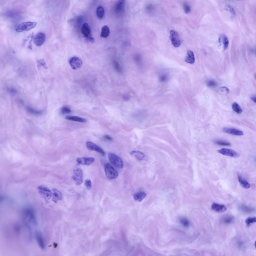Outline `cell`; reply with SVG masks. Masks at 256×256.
<instances>
[{"label": "cell", "instance_id": "6da1fadb", "mask_svg": "<svg viewBox=\"0 0 256 256\" xmlns=\"http://www.w3.org/2000/svg\"><path fill=\"white\" fill-rule=\"evenodd\" d=\"M108 157L110 162L115 167L119 168H123L124 166L123 162L120 157L112 153H108Z\"/></svg>", "mask_w": 256, "mask_h": 256}, {"label": "cell", "instance_id": "7a4b0ae2", "mask_svg": "<svg viewBox=\"0 0 256 256\" xmlns=\"http://www.w3.org/2000/svg\"><path fill=\"white\" fill-rule=\"evenodd\" d=\"M104 169L106 175L109 179H115L118 177V172L109 164L106 163L104 164Z\"/></svg>", "mask_w": 256, "mask_h": 256}, {"label": "cell", "instance_id": "3957f363", "mask_svg": "<svg viewBox=\"0 0 256 256\" xmlns=\"http://www.w3.org/2000/svg\"><path fill=\"white\" fill-rule=\"evenodd\" d=\"M36 23L34 22H22L19 24L16 28L17 32H20L29 30L34 28Z\"/></svg>", "mask_w": 256, "mask_h": 256}, {"label": "cell", "instance_id": "277c9868", "mask_svg": "<svg viewBox=\"0 0 256 256\" xmlns=\"http://www.w3.org/2000/svg\"><path fill=\"white\" fill-rule=\"evenodd\" d=\"M72 178L74 181L77 185L82 184L83 181V172L80 168H77L74 170Z\"/></svg>", "mask_w": 256, "mask_h": 256}, {"label": "cell", "instance_id": "5b68a950", "mask_svg": "<svg viewBox=\"0 0 256 256\" xmlns=\"http://www.w3.org/2000/svg\"><path fill=\"white\" fill-rule=\"evenodd\" d=\"M170 38L173 46L175 47H179L181 44L179 35L176 30H172L170 32Z\"/></svg>", "mask_w": 256, "mask_h": 256}, {"label": "cell", "instance_id": "8992f818", "mask_svg": "<svg viewBox=\"0 0 256 256\" xmlns=\"http://www.w3.org/2000/svg\"><path fill=\"white\" fill-rule=\"evenodd\" d=\"M218 152L224 155L233 157H238L239 154L237 152L231 149L223 148L217 150Z\"/></svg>", "mask_w": 256, "mask_h": 256}, {"label": "cell", "instance_id": "52a82bcc", "mask_svg": "<svg viewBox=\"0 0 256 256\" xmlns=\"http://www.w3.org/2000/svg\"><path fill=\"white\" fill-rule=\"evenodd\" d=\"M46 39L45 34L42 32H39L34 36V44L37 46L42 45Z\"/></svg>", "mask_w": 256, "mask_h": 256}, {"label": "cell", "instance_id": "ba28073f", "mask_svg": "<svg viewBox=\"0 0 256 256\" xmlns=\"http://www.w3.org/2000/svg\"><path fill=\"white\" fill-rule=\"evenodd\" d=\"M40 194L42 196L48 199H50L52 196L53 193L48 187L43 185H40L38 187Z\"/></svg>", "mask_w": 256, "mask_h": 256}, {"label": "cell", "instance_id": "9c48e42d", "mask_svg": "<svg viewBox=\"0 0 256 256\" xmlns=\"http://www.w3.org/2000/svg\"><path fill=\"white\" fill-rule=\"evenodd\" d=\"M86 146L89 150L96 151L99 153L103 156H104L106 154L105 152L102 148L92 142H87L86 143Z\"/></svg>", "mask_w": 256, "mask_h": 256}, {"label": "cell", "instance_id": "30bf717a", "mask_svg": "<svg viewBox=\"0 0 256 256\" xmlns=\"http://www.w3.org/2000/svg\"><path fill=\"white\" fill-rule=\"evenodd\" d=\"M24 213L29 222L34 225L36 224V220L32 210L30 208H26L24 211Z\"/></svg>", "mask_w": 256, "mask_h": 256}, {"label": "cell", "instance_id": "8fae6325", "mask_svg": "<svg viewBox=\"0 0 256 256\" xmlns=\"http://www.w3.org/2000/svg\"><path fill=\"white\" fill-rule=\"evenodd\" d=\"M69 62L71 68L74 70H76L80 68L82 64V60L76 56H74L71 58L70 59Z\"/></svg>", "mask_w": 256, "mask_h": 256}, {"label": "cell", "instance_id": "7c38bea8", "mask_svg": "<svg viewBox=\"0 0 256 256\" xmlns=\"http://www.w3.org/2000/svg\"><path fill=\"white\" fill-rule=\"evenodd\" d=\"M94 158L91 157L79 158L76 160V162L78 164L86 165L90 164L94 162Z\"/></svg>", "mask_w": 256, "mask_h": 256}, {"label": "cell", "instance_id": "4fadbf2b", "mask_svg": "<svg viewBox=\"0 0 256 256\" xmlns=\"http://www.w3.org/2000/svg\"><path fill=\"white\" fill-rule=\"evenodd\" d=\"M222 130L224 132L232 135L241 136L244 135L242 131L234 128L225 127L223 128Z\"/></svg>", "mask_w": 256, "mask_h": 256}, {"label": "cell", "instance_id": "5bb4252c", "mask_svg": "<svg viewBox=\"0 0 256 256\" xmlns=\"http://www.w3.org/2000/svg\"><path fill=\"white\" fill-rule=\"evenodd\" d=\"M82 33L84 36L88 40L91 36L90 28L88 24L85 23L83 25L81 30Z\"/></svg>", "mask_w": 256, "mask_h": 256}, {"label": "cell", "instance_id": "9a60e30c", "mask_svg": "<svg viewBox=\"0 0 256 256\" xmlns=\"http://www.w3.org/2000/svg\"><path fill=\"white\" fill-rule=\"evenodd\" d=\"M212 209L215 211L219 212H224L226 209V206L223 204L214 203L212 205Z\"/></svg>", "mask_w": 256, "mask_h": 256}, {"label": "cell", "instance_id": "2e32d148", "mask_svg": "<svg viewBox=\"0 0 256 256\" xmlns=\"http://www.w3.org/2000/svg\"><path fill=\"white\" fill-rule=\"evenodd\" d=\"M35 236L37 242L39 246L42 249H43L45 247V244L43 238L40 232H36L35 234Z\"/></svg>", "mask_w": 256, "mask_h": 256}, {"label": "cell", "instance_id": "e0dca14e", "mask_svg": "<svg viewBox=\"0 0 256 256\" xmlns=\"http://www.w3.org/2000/svg\"><path fill=\"white\" fill-rule=\"evenodd\" d=\"M53 192V196L52 200L56 202L58 200H61L62 198V196L61 192L57 189L54 188L52 189Z\"/></svg>", "mask_w": 256, "mask_h": 256}, {"label": "cell", "instance_id": "ac0fdd59", "mask_svg": "<svg viewBox=\"0 0 256 256\" xmlns=\"http://www.w3.org/2000/svg\"><path fill=\"white\" fill-rule=\"evenodd\" d=\"M130 154L138 161L142 160L145 157L144 154L142 152L138 151H132Z\"/></svg>", "mask_w": 256, "mask_h": 256}, {"label": "cell", "instance_id": "d6986e66", "mask_svg": "<svg viewBox=\"0 0 256 256\" xmlns=\"http://www.w3.org/2000/svg\"><path fill=\"white\" fill-rule=\"evenodd\" d=\"M185 60L186 62L190 64H192L194 62L195 58L194 54L192 51L190 50H189L188 51Z\"/></svg>", "mask_w": 256, "mask_h": 256}, {"label": "cell", "instance_id": "ffe728a7", "mask_svg": "<svg viewBox=\"0 0 256 256\" xmlns=\"http://www.w3.org/2000/svg\"><path fill=\"white\" fill-rule=\"evenodd\" d=\"M238 178L240 184L243 188L246 189H248L250 187V185L249 182L240 175L238 174Z\"/></svg>", "mask_w": 256, "mask_h": 256}, {"label": "cell", "instance_id": "44dd1931", "mask_svg": "<svg viewBox=\"0 0 256 256\" xmlns=\"http://www.w3.org/2000/svg\"><path fill=\"white\" fill-rule=\"evenodd\" d=\"M146 194L143 192H138L133 196L134 199L136 201L140 202L142 201L146 197Z\"/></svg>", "mask_w": 256, "mask_h": 256}, {"label": "cell", "instance_id": "7402d4cb", "mask_svg": "<svg viewBox=\"0 0 256 256\" xmlns=\"http://www.w3.org/2000/svg\"><path fill=\"white\" fill-rule=\"evenodd\" d=\"M65 118L68 120L82 123L86 122V120L85 118L78 116H66Z\"/></svg>", "mask_w": 256, "mask_h": 256}, {"label": "cell", "instance_id": "603a6c76", "mask_svg": "<svg viewBox=\"0 0 256 256\" xmlns=\"http://www.w3.org/2000/svg\"><path fill=\"white\" fill-rule=\"evenodd\" d=\"M110 32L108 27L106 25L104 26L102 28L100 36L102 38H106L108 36Z\"/></svg>", "mask_w": 256, "mask_h": 256}, {"label": "cell", "instance_id": "cb8c5ba5", "mask_svg": "<svg viewBox=\"0 0 256 256\" xmlns=\"http://www.w3.org/2000/svg\"><path fill=\"white\" fill-rule=\"evenodd\" d=\"M219 41L220 42H222L224 49L226 50L229 44V42L227 37L225 35H223L220 38Z\"/></svg>", "mask_w": 256, "mask_h": 256}, {"label": "cell", "instance_id": "d4e9b609", "mask_svg": "<svg viewBox=\"0 0 256 256\" xmlns=\"http://www.w3.org/2000/svg\"><path fill=\"white\" fill-rule=\"evenodd\" d=\"M96 14L99 18H102L104 14V10L103 7L101 6H98L96 9Z\"/></svg>", "mask_w": 256, "mask_h": 256}, {"label": "cell", "instance_id": "484cf974", "mask_svg": "<svg viewBox=\"0 0 256 256\" xmlns=\"http://www.w3.org/2000/svg\"><path fill=\"white\" fill-rule=\"evenodd\" d=\"M232 108L238 114H240L242 112V110L236 102H234L232 105Z\"/></svg>", "mask_w": 256, "mask_h": 256}, {"label": "cell", "instance_id": "4316f807", "mask_svg": "<svg viewBox=\"0 0 256 256\" xmlns=\"http://www.w3.org/2000/svg\"><path fill=\"white\" fill-rule=\"evenodd\" d=\"M234 220V218L232 216H227L224 217L222 219V222L226 224L231 223Z\"/></svg>", "mask_w": 256, "mask_h": 256}, {"label": "cell", "instance_id": "83f0119b", "mask_svg": "<svg viewBox=\"0 0 256 256\" xmlns=\"http://www.w3.org/2000/svg\"><path fill=\"white\" fill-rule=\"evenodd\" d=\"M124 1L120 0L116 4V10L118 12L122 11L124 9Z\"/></svg>", "mask_w": 256, "mask_h": 256}, {"label": "cell", "instance_id": "f1b7e54d", "mask_svg": "<svg viewBox=\"0 0 256 256\" xmlns=\"http://www.w3.org/2000/svg\"><path fill=\"white\" fill-rule=\"evenodd\" d=\"M113 67L115 70L118 73H120L122 71V68L119 63L116 61L114 60L112 62Z\"/></svg>", "mask_w": 256, "mask_h": 256}, {"label": "cell", "instance_id": "f546056e", "mask_svg": "<svg viewBox=\"0 0 256 256\" xmlns=\"http://www.w3.org/2000/svg\"><path fill=\"white\" fill-rule=\"evenodd\" d=\"M214 142L216 144L220 146H230L231 144L226 141L222 140H216L214 141Z\"/></svg>", "mask_w": 256, "mask_h": 256}, {"label": "cell", "instance_id": "4dcf8cb0", "mask_svg": "<svg viewBox=\"0 0 256 256\" xmlns=\"http://www.w3.org/2000/svg\"><path fill=\"white\" fill-rule=\"evenodd\" d=\"M256 222V218L255 217H248L246 220V222L248 226L252 223L255 222Z\"/></svg>", "mask_w": 256, "mask_h": 256}, {"label": "cell", "instance_id": "1f68e13d", "mask_svg": "<svg viewBox=\"0 0 256 256\" xmlns=\"http://www.w3.org/2000/svg\"><path fill=\"white\" fill-rule=\"evenodd\" d=\"M180 222L184 226L188 227L189 225V222L188 220L185 218H182L180 220Z\"/></svg>", "mask_w": 256, "mask_h": 256}, {"label": "cell", "instance_id": "d6a6232c", "mask_svg": "<svg viewBox=\"0 0 256 256\" xmlns=\"http://www.w3.org/2000/svg\"><path fill=\"white\" fill-rule=\"evenodd\" d=\"M183 8L184 12L186 14H188L190 12L191 10L190 7L188 3L184 2L183 3Z\"/></svg>", "mask_w": 256, "mask_h": 256}, {"label": "cell", "instance_id": "836d02e7", "mask_svg": "<svg viewBox=\"0 0 256 256\" xmlns=\"http://www.w3.org/2000/svg\"><path fill=\"white\" fill-rule=\"evenodd\" d=\"M134 59L135 62L139 66L141 65L142 59L141 57L139 55H136L134 57Z\"/></svg>", "mask_w": 256, "mask_h": 256}, {"label": "cell", "instance_id": "e575fe53", "mask_svg": "<svg viewBox=\"0 0 256 256\" xmlns=\"http://www.w3.org/2000/svg\"><path fill=\"white\" fill-rule=\"evenodd\" d=\"M61 111L62 114L69 113L71 112V110L68 107L66 106H64L61 108Z\"/></svg>", "mask_w": 256, "mask_h": 256}, {"label": "cell", "instance_id": "d590c367", "mask_svg": "<svg viewBox=\"0 0 256 256\" xmlns=\"http://www.w3.org/2000/svg\"><path fill=\"white\" fill-rule=\"evenodd\" d=\"M85 185L87 189H90L92 186L91 181L90 180L88 179L86 180L85 181Z\"/></svg>", "mask_w": 256, "mask_h": 256}, {"label": "cell", "instance_id": "8d00e7d4", "mask_svg": "<svg viewBox=\"0 0 256 256\" xmlns=\"http://www.w3.org/2000/svg\"><path fill=\"white\" fill-rule=\"evenodd\" d=\"M241 208L244 211L246 212H250L254 210L253 209L244 205L242 206Z\"/></svg>", "mask_w": 256, "mask_h": 256}, {"label": "cell", "instance_id": "74e56055", "mask_svg": "<svg viewBox=\"0 0 256 256\" xmlns=\"http://www.w3.org/2000/svg\"><path fill=\"white\" fill-rule=\"evenodd\" d=\"M216 82L212 80L208 81L207 83V86L210 87H214L216 86Z\"/></svg>", "mask_w": 256, "mask_h": 256}, {"label": "cell", "instance_id": "f35d334b", "mask_svg": "<svg viewBox=\"0 0 256 256\" xmlns=\"http://www.w3.org/2000/svg\"><path fill=\"white\" fill-rule=\"evenodd\" d=\"M168 78L167 76L165 74H163L160 76L159 77L160 80L161 82H164Z\"/></svg>", "mask_w": 256, "mask_h": 256}, {"label": "cell", "instance_id": "ab89813d", "mask_svg": "<svg viewBox=\"0 0 256 256\" xmlns=\"http://www.w3.org/2000/svg\"><path fill=\"white\" fill-rule=\"evenodd\" d=\"M227 8L232 14L234 15H236V13L235 12L234 9L232 8V7L230 6H227Z\"/></svg>", "mask_w": 256, "mask_h": 256}, {"label": "cell", "instance_id": "60d3db41", "mask_svg": "<svg viewBox=\"0 0 256 256\" xmlns=\"http://www.w3.org/2000/svg\"><path fill=\"white\" fill-rule=\"evenodd\" d=\"M130 98V95L128 94H124L123 96V99L125 101L128 100Z\"/></svg>", "mask_w": 256, "mask_h": 256}, {"label": "cell", "instance_id": "b9f144b4", "mask_svg": "<svg viewBox=\"0 0 256 256\" xmlns=\"http://www.w3.org/2000/svg\"><path fill=\"white\" fill-rule=\"evenodd\" d=\"M104 138L110 141H112V138L108 134L104 135Z\"/></svg>", "mask_w": 256, "mask_h": 256}, {"label": "cell", "instance_id": "7bdbcfd3", "mask_svg": "<svg viewBox=\"0 0 256 256\" xmlns=\"http://www.w3.org/2000/svg\"><path fill=\"white\" fill-rule=\"evenodd\" d=\"M221 90L222 91H224L228 93L229 92V90L226 87H223L221 88Z\"/></svg>", "mask_w": 256, "mask_h": 256}, {"label": "cell", "instance_id": "ee69618b", "mask_svg": "<svg viewBox=\"0 0 256 256\" xmlns=\"http://www.w3.org/2000/svg\"><path fill=\"white\" fill-rule=\"evenodd\" d=\"M252 100L255 102H256V96H252L251 98Z\"/></svg>", "mask_w": 256, "mask_h": 256}]
</instances>
